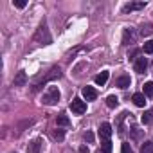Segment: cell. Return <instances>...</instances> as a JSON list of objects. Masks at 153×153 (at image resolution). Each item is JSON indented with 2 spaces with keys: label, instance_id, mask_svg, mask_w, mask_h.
I'll use <instances>...</instances> for the list:
<instances>
[{
  "label": "cell",
  "instance_id": "5b68a950",
  "mask_svg": "<svg viewBox=\"0 0 153 153\" xmlns=\"http://www.w3.org/2000/svg\"><path fill=\"white\" fill-rule=\"evenodd\" d=\"M110 137H112V126L108 123H101V126H99V139H101V142L103 140H110Z\"/></svg>",
  "mask_w": 153,
  "mask_h": 153
},
{
  "label": "cell",
  "instance_id": "d6986e66",
  "mask_svg": "<svg viewBox=\"0 0 153 153\" xmlns=\"http://www.w3.org/2000/svg\"><path fill=\"white\" fill-rule=\"evenodd\" d=\"M151 33H153L151 24H144V25L140 27V34H142V36H148V34H151Z\"/></svg>",
  "mask_w": 153,
  "mask_h": 153
},
{
  "label": "cell",
  "instance_id": "8fae6325",
  "mask_svg": "<svg viewBox=\"0 0 153 153\" xmlns=\"http://www.w3.org/2000/svg\"><path fill=\"white\" fill-rule=\"evenodd\" d=\"M130 83H131L130 76H119V78L115 79V87H119V88H128Z\"/></svg>",
  "mask_w": 153,
  "mask_h": 153
},
{
  "label": "cell",
  "instance_id": "cb8c5ba5",
  "mask_svg": "<svg viewBox=\"0 0 153 153\" xmlns=\"http://www.w3.org/2000/svg\"><path fill=\"white\" fill-rule=\"evenodd\" d=\"M121 153H133V149H131V146L128 142H123L121 144Z\"/></svg>",
  "mask_w": 153,
  "mask_h": 153
},
{
  "label": "cell",
  "instance_id": "7402d4cb",
  "mask_svg": "<svg viewBox=\"0 0 153 153\" xmlns=\"http://www.w3.org/2000/svg\"><path fill=\"white\" fill-rule=\"evenodd\" d=\"M63 137H65L63 130H54V131H52V139H54V140L59 142V140H63Z\"/></svg>",
  "mask_w": 153,
  "mask_h": 153
},
{
  "label": "cell",
  "instance_id": "52a82bcc",
  "mask_svg": "<svg viewBox=\"0 0 153 153\" xmlns=\"http://www.w3.org/2000/svg\"><path fill=\"white\" fill-rule=\"evenodd\" d=\"M135 72H139V74H142L144 70H146V67H148V59L144 58V56H139V58H135Z\"/></svg>",
  "mask_w": 153,
  "mask_h": 153
},
{
  "label": "cell",
  "instance_id": "ac0fdd59",
  "mask_svg": "<svg viewBox=\"0 0 153 153\" xmlns=\"http://www.w3.org/2000/svg\"><path fill=\"white\" fill-rule=\"evenodd\" d=\"M56 123H58V126H68L70 124V119L67 117V115H58V119H56Z\"/></svg>",
  "mask_w": 153,
  "mask_h": 153
},
{
  "label": "cell",
  "instance_id": "44dd1931",
  "mask_svg": "<svg viewBox=\"0 0 153 153\" xmlns=\"http://www.w3.org/2000/svg\"><path fill=\"white\" fill-rule=\"evenodd\" d=\"M101 151L103 153H112V142L110 140H103L101 142Z\"/></svg>",
  "mask_w": 153,
  "mask_h": 153
},
{
  "label": "cell",
  "instance_id": "4fadbf2b",
  "mask_svg": "<svg viewBox=\"0 0 153 153\" xmlns=\"http://www.w3.org/2000/svg\"><path fill=\"white\" fill-rule=\"evenodd\" d=\"M25 83H27V76H25V72H24V70H20V72L16 74V78H15L13 85H15V87H24Z\"/></svg>",
  "mask_w": 153,
  "mask_h": 153
},
{
  "label": "cell",
  "instance_id": "277c9868",
  "mask_svg": "<svg viewBox=\"0 0 153 153\" xmlns=\"http://www.w3.org/2000/svg\"><path fill=\"white\" fill-rule=\"evenodd\" d=\"M70 110H72L74 114L81 115V114L87 112V103H85L83 99H72V103H70Z\"/></svg>",
  "mask_w": 153,
  "mask_h": 153
},
{
  "label": "cell",
  "instance_id": "603a6c76",
  "mask_svg": "<svg viewBox=\"0 0 153 153\" xmlns=\"http://www.w3.org/2000/svg\"><path fill=\"white\" fill-rule=\"evenodd\" d=\"M142 49H144V52H146V54H153V40H149V42H146Z\"/></svg>",
  "mask_w": 153,
  "mask_h": 153
},
{
  "label": "cell",
  "instance_id": "3957f363",
  "mask_svg": "<svg viewBox=\"0 0 153 153\" xmlns=\"http://www.w3.org/2000/svg\"><path fill=\"white\" fill-rule=\"evenodd\" d=\"M58 101H59V90H58V87H54V85L47 87V90L43 92V105L52 106V105H56Z\"/></svg>",
  "mask_w": 153,
  "mask_h": 153
},
{
  "label": "cell",
  "instance_id": "30bf717a",
  "mask_svg": "<svg viewBox=\"0 0 153 153\" xmlns=\"http://www.w3.org/2000/svg\"><path fill=\"white\" fill-rule=\"evenodd\" d=\"M40 149H42V139H34L27 146V153H40Z\"/></svg>",
  "mask_w": 153,
  "mask_h": 153
},
{
  "label": "cell",
  "instance_id": "4316f807",
  "mask_svg": "<svg viewBox=\"0 0 153 153\" xmlns=\"http://www.w3.org/2000/svg\"><path fill=\"white\" fill-rule=\"evenodd\" d=\"M79 153H88V148L87 146H79Z\"/></svg>",
  "mask_w": 153,
  "mask_h": 153
},
{
  "label": "cell",
  "instance_id": "ba28073f",
  "mask_svg": "<svg viewBox=\"0 0 153 153\" xmlns=\"http://www.w3.org/2000/svg\"><path fill=\"white\" fill-rule=\"evenodd\" d=\"M130 43H135V33H133V29H124V33H123V45H130Z\"/></svg>",
  "mask_w": 153,
  "mask_h": 153
},
{
  "label": "cell",
  "instance_id": "6da1fadb",
  "mask_svg": "<svg viewBox=\"0 0 153 153\" xmlns=\"http://www.w3.org/2000/svg\"><path fill=\"white\" fill-rule=\"evenodd\" d=\"M59 76H61V70H59V67H52L45 76H42V78H38L34 83H33V90L36 92V90H40L43 85H47L49 81H52V79H58L59 78Z\"/></svg>",
  "mask_w": 153,
  "mask_h": 153
},
{
  "label": "cell",
  "instance_id": "d4e9b609",
  "mask_svg": "<svg viewBox=\"0 0 153 153\" xmlns=\"http://www.w3.org/2000/svg\"><path fill=\"white\" fill-rule=\"evenodd\" d=\"M13 4H15L18 9H24V7L27 6V2H25V0H13Z\"/></svg>",
  "mask_w": 153,
  "mask_h": 153
},
{
  "label": "cell",
  "instance_id": "9c48e42d",
  "mask_svg": "<svg viewBox=\"0 0 153 153\" xmlns=\"http://www.w3.org/2000/svg\"><path fill=\"white\" fill-rule=\"evenodd\" d=\"M81 94H83V97H85L87 101H94V99L97 97V90L92 88V87H85V88L81 90Z\"/></svg>",
  "mask_w": 153,
  "mask_h": 153
},
{
  "label": "cell",
  "instance_id": "ffe728a7",
  "mask_svg": "<svg viewBox=\"0 0 153 153\" xmlns=\"http://www.w3.org/2000/svg\"><path fill=\"white\" fill-rule=\"evenodd\" d=\"M106 105H108L110 108H115V106L119 105V99H117L115 96H108V97H106Z\"/></svg>",
  "mask_w": 153,
  "mask_h": 153
},
{
  "label": "cell",
  "instance_id": "e0dca14e",
  "mask_svg": "<svg viewBox=\"0 0 153 153\" xmlns=\"http://www.w3.org/2000/svg\"><path fill=\"white\" fill-rule=\"evenodd\" d=\"M140 153H153V142L151 140H146L140 146Z\"/></svg>",
  "mask_w": 153,
  "mask_h": 153
},
{
  "label": "cell",
  "instance_id": "484cf974",
  "mask_svg": "<svg viewBox=\"0 0 153 153\" xmlns=\"http://www.w3.org/2000/svg\"><path fill=\"white\" fill-rule=\"evenodd\" d=\"M85 140L94 142V133H92V131H87V133H85Z\"/></svg>",
  "mask_w": 153,
  "mask_h": 153
},
{
  "label": "cell",
  "instance_id": "83f0119b",
  "mask_svg": "<svg viewBox=\"0 0 153 153\" xmlns=\"http://www.w3.org/2000/svg\"><path fill=\"white\" fill-rule=\"evenodd\" d=\"M96 153H103V151H101V149H97V151H96Z\"/></svg>",
  "mask_w": 153,
  "mask_h": 153
},
{
  "label": "cell",
  "instance_id": "2e32d148",
  "mask_svg": "<svg viewBox=\"0 0 153 153\" xmlns=\"http://www.w3.org/2000/svg\"><path fill=\"white\" fill-rule=\"evenodd\" d=\"M144 96L146 97H153V81L144 83Z\"/></svg>",
  "mask_w": 153,
  "mask_h": 153
},
{
  "label": "cell",
  "instance_id": "8992f818",
  "mask_svg": "<svg viewBox=\"0 0 153 153\" xmlns=\"http://www.w3.org/2000/svg\"><path fill=\"white\" fill-rule=\"evenodd\" d=\"M144 7H146V2H130L123 7V13H131V11H139Z\"/></svg>",
  "mask_w": 153,
  "mask_h": 153
},
{
  "label": "cell",
  "instance_id": "5bb4252c",
  "mask_svg": "<svg viewBox=\"0 0 153 153\" xmlns=\"http://www.w3.org/2000/svg\"><path fill=\"white\" fill-rule=\"evenodd\" d=\"M131 101H133L135 106H140V108H142V106L146 105V96H144V94H133Z\"/></svg>",
  "mask_w": 153,
  "mask_h": 153
},
{
  "label": "cell",
  "instance_id": "7c38bea8",
  "mask_svg": "<svg viewBox=\"0 0 153 153\" xmlns=\"http://www.w3.org/2000/svg\"><path fill=\"white\" fill-rule=\"evenodd\" d=\"M108 76H110V72L108 70H103L101 74H97L96 78H94V81H96V85H99V87H103L106 81H108Z\"/></svg>",
  "mask_w": 153,
  "mask_h": 153
},
{
  "label": "cell",
  "instance_id": "7a4b0ae2",
  "mask_svg": "<svg viewBox=\"0 0 153 153\" xmlns=\"http://www.w3.org/2000/svg\"><path fill=\"white\" fill-rule=\"evenodd\" d=\"M51 34H49V29H47V25L45 24H42L40 27H38V31H36V34H34V38H33V42L36 43V45H47V43H51Z\"/></svg>",
  "mask_w": 153,
  "mask_h": 153
},
{
  "label": "cell",
  "instance_id": "9a60e30c",
  "mask_svg": "<svg viewBox=\"0 0 153 153\" xmlns=\"http://www.w3.org/2000/svg\"><path fill=\"white\" fill-rule=\"evenodd\" d=\"M140 119H142V123H144V124H153V110L144 112V115H142Z\"/></svg>",
  "mask_w": 153,
  "mask_h": 153
}]
</instances>
